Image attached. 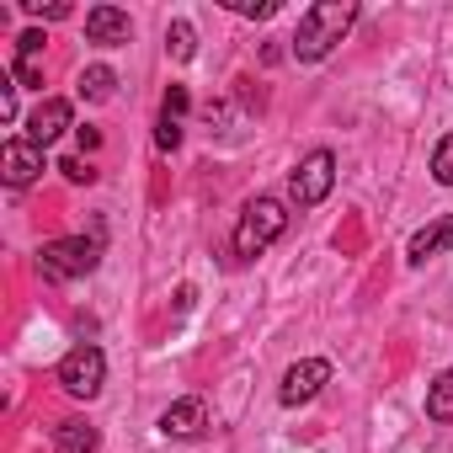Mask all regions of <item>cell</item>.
Instances as JSON below:
<instances>
[{
    "label": "cell",
    "mask_w": 453,
    "mask_h": 453,
    "mask_svg": "<svg viewBox=\"0 0 453 453\" xmlns=\"http://www.w3.org/2000/svg\"><path fill=\"white\" fill-rule=\"evenodd\" d=\"M54 448H59V453H96V426L81 421V416H65V421L54 426Z\"/></svg>",
    "instance_id": "4fadbf2b"
},
{
    "label": "cell",
    "mask_w": 453,
    "mask_h": 453,
    "mask_svg": "<svg viewBox=\"0 0 453 453\" xmlns=\"http://www.w3.org/2000/svg\"><path fill=\"white\" fill-rule=\"evenodd\" d=\"M0 176H6V187H27L43 176V150L27 139V134H12L6 144H0Z\"/></svg>",
    "instance_id": "8992f818"
},
{
    "label": "cell",
    "mask_w": 453,
    "mask_h": 453,
    "mask_svg": "<svg viewBox=\"0 0 453 453\" xmlns=\"http://www.w3.org/2000/svg\"><path fill=\"white\" fill-rule=\"evenodd\" d=\"M235 17H273L278 12V0H224Z\"/></svg>",
    "instance_id": "7402d4cb"
},
{
    "label": "cell",
    "mask_w": 453,
    "mask_h": 453,
    "mask_svg": "<svg viewBox=\"0 0 453 453\" xmlns=\"http://www.w3.org/2000/svg\"><path fill=\"white\" fill-rule=\"evenodd\" d=\"M288 230V208L278 203V197H251L246 208H241V224H235V257L241 262H257L278 235Z\"/></svg>",
    "instance_id": "7a4b0ae2"
},
{
    "label": "cell",
    "mask_w": 453,
    "mask_h": 453,
    "mask_svg": "<svg viewBox=\"0 0 453 453\" xmlns=\"http://www.w3.org/2000/svg\"><path fill=\"white\" fill-rule=\"evenodd\" d=\"M357 22V6L352 0H315V6L299 17V33H294V59L299 65H320L342 38L347 27Z\"/></svg>",
    "instance_id": "6da1fadb"
},
{
    "label": "cell",
    "mask_w": 453,
    "mask_h": 453,
    "mask_svg": "<svg viewBox=\"0 0 453 453\" xmlns=\"http://www.w3.org/2000/svg\"><path fill=\"white\" fill-rule=\"evenodd\" d=\"M96 262H102V246H96V241H86V235H65V241H49V246L38 251V278H49V283H70V278L96 273Z\"/></svg>",
    "instance_id": "3957f363"
},
{
    "label": "cell",
    "mask_w": 453,
    "mask_h": 453,
    "mask_svg": "<svg viewBox=\"0 0 453 453\" xmlns=\"http://www.w3.org/2000/svg\"><path fill=\"white\" fill-rule=\"evenodd\" d=\"M160 432H165V437H203V432H208V405H203L197 395L165 405V411H160Z\"/></svg>",
    "instance_id": "30bf717a"
},
{
    "label": "cell",
    "mask_w": 453,
    "mask_h": 453,
    "mask_svg": "<svg viewBox=\"0 0 453 453\" xmlns=\"http://www.w3.org/2000/svg\"><path fill=\"white\" fill-rule=\"evenodd\" d=\"M27 17H43V22H65L70 17V0H22Z\"/></svg>",
    "instance_id": "ac0fdd59"
},
{
    "label": "cell",
    "mask_w": 453,
    "mask_h": 453,
    "mask_svg": "<svg viewBox=\"0 0 453 453\" xmlns=\"http://www.w3.org/2000/svg\"><path fill=\"white\" fill-rule=\"evenodd\" d=\"M155 144H160V150H176V144H181V123H176V118H160Z\"/></svg>",
    "instance_id": "603a6c76"
},
{
    "label": "cell",
    "mask_w": 453,
    "mask_h": 453,
    "mask_svg": "<svg viewBox=\"0 0 453 453\" xmlns=\"http://www.w3.org/2000/svg\"><path fill=\"white\" fill-rule=\"evenodd\" d=\"M112 91H118V75H112L107 65H91V70H81V81H75V96H81V102H112Z\"/></svg>",
    "instance_id": "5bb4252c"
},
{
    "label": "cell",
    "mask_w": 453,
    "mask_h": 453,
    "mask_svg": "<svg viewBox=\"0 0 453 453\" xmlns=\"http://www.w3.org/2000/svg\"><path fill=\"white\" fill-rule=\"evenodd\" d=\"M432 176H437L442 187H453V134L437 139V150H432Z\"/></svg>",
    "instance_id": "e0dca14e"
},
{
    "label": "cell",
    "mask_w": 453,
    "mask_h": 453,
    "mask_svg": "<svg viewBox=\"0 0 453 453\" xmlns=\"http://www.w3.org/2000/svg\"><path fill=\"white\" fill-rule=\"evenodd\" d=\"M17 86H43V33H22L17 38V65H12Z\"/></svg>",
    "instance_id": "7c38bea8"
},
{
    "label": "cell",
    "mask_w": 453,
    "mask_h": 453,
    "mask_svg": "<svg viewBox=\"0 0 453 453\" xmlns=\"http://www.w3.org/2000/svg\"><path fill=\"white\" fill-rule=\"evenodd\" d=\"M0 123H17V75H0Z\"/></svg>",
    "instance_id": "d6986e66"
},
{
    "label": "cell",
    "mask_w": 453,
    "mask_h": 453,
    "mask_svg": "<svg viewBox=\"0 0 453 453\" xmlns=\"http://www.w3.org/2000/svg\"><path fill=\"white\" fill-rule=\"evenodd\" d=\"M331 187H336V155H331V150H310V155L294 165V181H288L294 203H299V208H320V203L331 197Z\"/></svg>",
    "instance_id": "5b68a950"
},
{
    "label": "cell",
    "mask_w": 453,
    "mask_h": 453,
    "mask_svg": "<svg viewBox=\"0 0 453 453\" xmlns=\"http://www.w3.org/2000/svg\"><path fill=\"white\" fill-rule=\"evenodd\" d=\"M59 176H65V181H75V187H91V181H96V171H91V165H86L81 155H70V160H59Z\"/></svg>",
    "instance_id": "ffe728a7"
},
{
    "label": "cell",
    "mask_w": 453,
    "mask_h": 453,
    "mask_svg": "<svg viewBox=\"0 0 453 453\" xmlns=\"http://www.w3.org/2000/svg\"><path fill=\"white\" fill-rule=\"evenodd\" d=\"M453 246V213H442V219H432V224H421V230L411 235V246H405V262L411 267H421V262H432V257H442Z\"/></svg>",
    "instance_id": "8fae6325"
},
{
    "label": "cell",
    "mask_w": 453,
    "mask_h": 453,
    "mask_svg": "<svg viewBox=\"0 0 453 453\" xmlns=\"http://www.w3.org/2000/svg\"><path fill=\"white\" fill-rule=\"evenodd\" d=\"M86 38L102 43V49H118V43L134 38V22H128V12H118V6H91V12H86Z\"/></svg>",
    "instance_id": "9c48e42d"
},
{
    "label": "cell",
    "mask_w": 453,
    "mask_h": 453,
    "mask_svg": "<svg viewBox=\"0 0 453 453\" xmlns=\"http://www.w3.org/2000/svg\"><path fill=\"white\" fill-rule=\"evenodd\" d=\"M165 49H171V59H192L197 54V33H192V22H171V33H165Z\"/></svg>",
    "instance_id": "2e32d148"
},
{
    "label": "cell",
    "mask_w": 453,
    "mask_h": 453,
    "mask_svg": "<svg viewBox=\"0 0 453 453\" xmlns=\"http://www.w3.org/2000/svg\"><path fill=\"white\" fill-rule=\"evenodd\" d=\"M326 384H331V363H326V357H304V363H294V368L283 373L278 400H283V405H310Z\"/></svg>",
    "instance_id": "52a82bcc"
},
{
    "label": "cell",
    "mask_w": 453,
    "mask_h": 453,
    "mask_svg": "<svg viewBox=\"0 0 453 453\" xmlns=\"http://www.w3.org/2000/svg\"><path fill=\"white\" fill-rule=\"evenodd\" d=\"M187 107H192L187 86H171V91H165V102H160V118H176V123H181V112H187Z\"/></svg>",
    "instance_id": "44dd1931"
},
{
    "label": "cell",
    "mask_w": 453,
    "mask_h": 453,
    "mask_svg": "<svg viewBox=\"0 0 453 453\" xmlns=\"http://www.w3.org/2000/svg\"><path fill=\"white\" fill-rule=\"evenodd\" d=\"M70 134V102L65 96H43L33 112H27V139L38 144V150H49L54 139H65Z\"/></svg>",
    "instance_id": "ba28073f"
},
{
    "label": "cell",
    "mask_w": 453,
    "mask_h": 453,
    "mask_svg": "<svg viewBox=\"0 0 453 453\" xmlns=\"http://www.w3.org/2000/svg\"><path fill=\"white\" fill-rule=\"evenodd\" d=\"M102 379H107V357H102V347L81 342V347L65 352V363H59V389H65V395H75V400H96V395H102Z\"/></svg>",
    "instance_id": "277c9868"
},
{
    "label": "cell",
    "mask_w": 453,
    "mask_h": 453,
    "mask_svg": "<svg viewBox=\"0 0 453 453\" xmlns=\"http://www.w3.org/2000/svg\"><path fill=\"white\" fill-rule=\"evenodd\" d=\"M426 416H432V421H453V368H442V373L426 384Z\"/></svg>",
    "instance_id": "9a60e30c"
}]
</instances>
